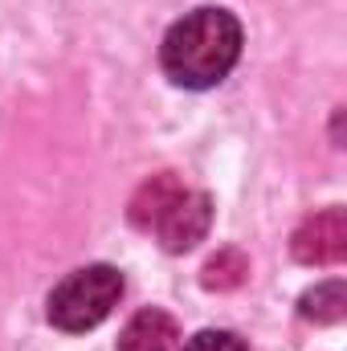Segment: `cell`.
I'll return each instance as SVG.
<instances>
[{
	"mask_svg": "<svg viewBox=\"0 0 347 351\" xmlns=\"http://www.w3.org/2000/svg\"><path fill=\"white\" fill-rule=\"evenodd\" d=\"M290 254L302 265H335L347 258V213L344 208H323L311 213L294 237H290Z\"/></svg>",
	"mask_w": 347,
	"mask_h": 351,
	"instance_id": "3957f363",
	"label": "cell"
},
{
	"mask_svg": "<svg viewBox=\"0 0 347 351\" xmlns=\"http://www.w3.org/2000/svg\"><path fill=\"white\" fill-rule=\"evenodd\" d=\"M208 225H213V200H208V192H188L184 188L172 200V208L156 221V237H160V245L168 254H188L196 241H204Z\"/></svg>",
	"mask_w": 347,
	"mask_h": 351,
	"instance_id": "277c9868",
	"label": "cell"
},
{
	"mask_svg": "<svg viewBox=\"0 0 347 351\" xmlns=\"http://www.w3.org/2000/svg\"><path fill=\"white\" fill-rule=\"evenodd\" d=\"M176 339H180V327H176L172 315L160 306H147L123 327L119 351H172Z\"/></svg>",
	"mask_w": 347,
	"mask_h": 351,
	"instance_id": "5b68a950",
	"label": "cell"
},
{
	"mask_svg": "<svg viewBox=\"0 0 347 351\" xmlns=\"http://www.w3.org/2000/svg\"><path fill=\"white\" fill-rule=\"evenodd\" d=\"M123 298V274L115 265H86V269H74L70 278H62L45 302V315L58 331H70V335H82L94 331Z\"/></svg>",
	"mask_w": 347,
	"mask_h": 351,
	"instance_id": "7a4b0ae2",
	"label": "cell"
},
{
	"mask_svg": "<svg viewBox=\"0 0 347 351\" xmlns=\"http://www.w3.org/2000/svg\"><path fill=\"white\" fill-rule=\"evenodd\" d=\"M184 351H250V348L233 331H200V335H192L184 343Z\"/></svg>",
	"mask_w": 347,
	"mask_h": 351,
	"instance_id": "9c48e42d",
	"label": "cell"
},
{
	"mask_svg": "<svg viewBox=\"0 0 347 351\" xmlns=\"http://www.w3.org/2000/svg\"><path fill=\"white\" fill-rule=\"evenodd\" d=\"M184 192V184L176 180V172H160L152 176V180H143L139 184V192L131 196V208H127V217H131V225L135 229H156V221L172 208V200Z\"/></svg>",
	"mask_w": 347,
	"mask_h": 351,
	"instance_id": "8992f818",
	"label": "cell"
},
{
	"mask_svg": "<svg viewBox=\"0 0 347 351\" xmlns=\"http://www.w3.org/2000/svg\"><path fill=\"white\" fill-rule=\"evenodd\" d=\"M246 274H250V262L241 250H221L217 258L204 262L200 282H204V290H237L246 282Z\"/></svg>",
	"mask_w": 347,
	"mask_h": 351,
	"instance_id": "ba28073f",
	"label": "cell"
},
{
	"mask_svg": "<svg viewBox=\"0 0 347 351\" xmlns=\"http://www.w3.org/2000/svg\"><path fill=\"white\" fill-rule=\"evenodd\" d=\"M241 58V21L229 8H196L176 21L160 45L168 82L184 90H208L229 78Z\"/></svg>",
	"mask_w": 347,
	"mask_h": 351,
	"instance_id": "6da1fadb",
	"label": "cell"
},
{
	"mask_svg": "<svg viewBox=\"0 0 347 351\" xmlns=\"http://www.w3.org/2000/svg\"><path fill=\"white\" fill-rule=\"evenodd\" d=\"M298 311H302V319H311V323H339V319L347 315V286L339 282V278L319 282L315 290L302 294Z\"/></svg>",
	"mask_w": 347,
	"mask_h": 351,
	"instance_id": "52a82bcc",
	"label": "cell"
}]
</instances>
